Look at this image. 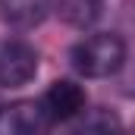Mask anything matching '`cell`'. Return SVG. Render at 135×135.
Listing matches in <instances>:
<instances>
[{"instance_id":"5","label":"cell","mask_w":135,"mask_h":135,"mask_svg":"<svg viewBox=\"0 0 135 135\" xmlns=\"http://www.w3.org/2000/svg\"><path fill=\"white\" fill-rule=\"evenodd\" d=\"M54 0H0V19L9 28H35L47 19Z\"/></svg>"},{"instance_id":"4","label":"cell","mask_w":135,"mask_h":135,"mask_svg":"<svg viewBox=\"0 0 135 135\" xmlns=\"http://www.w3.org/2000/svg\"><path fill=\"white\" fill-rule=\"evenodd\" d=\"M44 107L50 113L54 123H66L72 116H79L85 110V88L72 79H57L47 91H44Z\"/></svg>"},{"instance_id":"7","label":"cell","mask_w":135,"mask_h":135,"mask_svg":"<svg viewBox=\"0 0 135 135\" xmlns=\"http://www.w3.org/2000/svg\"><path fill=\"white\" fill-rule=\"evenodd\" d=\"M69 135H119V126H116V119L110 113H94Z\"/></svg>"},{"instance_id":"2","label":"cell","mask_w":135,"mask_h":135,"mask_svg":"<svg viewBox=\"0 0 135 135\" xmlns=\"http://www.w3.org/2000/svg\"><path fill=\"white\" fill-rule=\"evenodd\" d=\"M54 126L44 101L0 104V135H47Z\"/></svg>"},{"instance_id":"3","label":"cell","mask_w":135,"mask_h":135,"mask_svg":"<svg viewBox=\"0 0 135 135\" xmlns=\"http://www.w3.org/2000/svg\"><path fill=\"white\" fill-rule=\"evenodd\" d=\"M38 75V50L25 41H0V88L28 85Z\"/></svg>"},{"instance_id":"6","label":"cell","mask_w":135,"mask_h":135,"mask_svg":"<svg viewBox=\"0 0 135 135\" xmlns=\"http://www.w3.org/2000/svg\"><path fill=\"white\" fill-rule=\"evenodd\" d=\"M101 9H104V0H57V13L75 28L94 25L101 19Z\"/></svg>"},{"instance_id":"1","label":"cell","mask_w":135,"mask_h":135,"mask_svg":"<svg viewBox=\"0 0 135 135\" xmlns=\"http://www.w3.org/2000/svg\"><path fill=\"white\" fill-rule=\"evenodd\" d=\"M69 63L85 79H107L116 75L126 63V41L116 32H98L82 38L69 50Z\"/></svg>"}]
</instances>
